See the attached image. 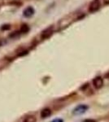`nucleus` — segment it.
Segmentation results:
<instances>
[{
    "label": "nucleus",
    "instance_id": "nucleus-4",
    "mask_svg": "<svg viewBox=\"0 0 109 122\" xmlns=\"http://www.w3.org/2000/svg\"><path fill=\"white\" fill-rule=\"evenodd\" d=\"M93 85H94V87L95 89H100L104 85V80L100 76H97L93 80Z\"/></svg>",
    "mask_w": 109,
    "mask_h": 122
},
{
    "label": "nucleus",
    "instance_id": "nucleus-2",
    "mask_svg": "<svg viewBox=\"0 0 109 122\" xmlns=\"http://www.w3.org/2000/svg\"><path fill=\"white\" fill-rule=\"evenodd\" d=\"M53 33H54V27L51 25V26L48 27V28H47L46 29L42 32L41 33V38L43 39V40H45V39H47L49 38L51 35L53 34Z\"/></svg>",
    "mask_w": 109,
    "mask_h": 122
},
{
    "label": "nucleus",
    "instance_id": "nucleus-9",
    "mask_svg": "<svg viewBox=\"0 0 109 122\" xmlns=\"http://www.w3.org/2000/svg\"><path fill=\"white\" fill-rule=\"evenodd\" d=\"M20 34H21V32H20V30L19 31H16V32H14L13 33H11V34L10 35V38H16V37H18Z\"/></svg>",
    "mask_w": 109,
    "mask_h": 122
},
{
    "label": "nucleus",
    "instance_id": "nucleus-5",
    "mask_svg": "<svg viewBox=\"0 0 109 122\" xmlns=\"http://www.w3.org/2000/svg\"><path fill=\"white\" fill-rule=\"evenodd\" d=\"M33 14H34V9H33L32 7H27V8L24 10V11H23V15L25 17H27V18L31 17Z\"/></svg>",
    "mask_w": 109,
    "mask_h": 122
},
{
    "label": "nucleus",
    "instance_id": "nucleus-7",
    "mask_svg": "<svg viewBox=\"0 0 109 122\" xmlns=\"http://www.w3.org/2000/svg\"><path fill=\"white\" fill-rule=\"evenodd\" d=\"M36 121H37L36 117H35V116H33V115H30V116H28V117H25L22 122H36Z\"/></svg>",
    "mask_w": 109,
    "mask_h": 122
},
{
    "label": "nucleus",
    "instance_id": "nucleus-12",
    "mask_svg": "<svg viewBox=\"0 0 109 122\" xmlns=\"http://www.w3.org/2000/svg\"><path fill=\"white\" fill-rule=\"evenodd\" d=\"M84 122H96V121L93 119H87V120H85Z\"/></svg>",
    "mask_w": 109,
    "mask_h": 122
},
{
    "label": "nucleus",
    "instance_id": "nucleus-13",
    "mask_svg": "<svg viewBox=\"0 0 109 122\" xmlns=\"http://www.w3.org/2000/svg\"><path fill=\"white\" fill-rule=\"evenodd\" d=\"M103 1H104V4H107V5L109 4V0H103Z\"/></svg>",
    "mask_w": 109,
    "mask_h": 122
},
{
    "label": "nucleus",
    "instance_id": "nucleus-8",
    "mask_svg": "<svg viewBox=\"0 0 109 122\" xmlns=\"http://www.w3.org/2000/svg\"><path fill=\"white\" fill-rule=\"evenodd\" d=\"M29 27L27 25H23L21 27V29H20L21 33H25L29 32Z\"/></svg>",
    "mask_w": 109,
    "mask_h": 122
},
{
    "label": "nucleus",
    "instance_id": "nucleus-3",
    "mask_svg": "<svg viewBox=\"0 0 109 122\" xmlns=\"http://www.w3.org/2000/svg\"><path fill=\"white\" fill-rule=\"evenodd\" d=\"M100 0H93L89 5V11L90 12H95L100 8Z\"/></svg>",
    "mask_w": 109,
    "mask_h": 122
},
{
    "label": "nucleus",
    "instance_id": "nucleus-10",
    "mask_svg": "<svg viewBox=\"0 0 109 122\" xmlns=\"http://www.w3.org/2000/svg\"><path fill=\"white\" fill-rule=\"evenodd\" d=\"M10 29V25H4L1 27L2 30H6V29Z\"/></svg>",
    "mask_w": 109,
    "mask_h": 122
},
{
    "label": "nucleus",
    "instance_id": "nucleus-11",
    "mask_svg": "<svg viewBox=\"0 0 109 122\" xmlns=\"http://www.w3.org/2000/svg\"><path fill=\"white\" fill-rule=\"evenodd\" d=\"M51 122H64V121H63L62 119H59V118H57V119H55L53 120Z\"/></svg>",
    "mask_w": 109,
    "mask_h": 122
},
{
    "label": "nucleus",
    "instance_id": "nucleus-6",
    "mask_svg": "<svg viewBox=\"0 0 109 122\" xmlns=\"http://www.w3.org/2000/svg\"><path fill=\"white\" fill-rule=\"evenodd\" d=\"M51 115V110L50 108H44L41 112V117L42 118H47Z\"/></svg>",
    "mask_w": 109,
    "mask_h": 122
},
{
    "label": "nucleus",
    "instance_id": "nucleus-1",
    "mask_svg": "<svg viewBox=\"0 0 109 122\" xmlns=\"http://www.w3.org/2000/svg\"><path fill=\"white\" fill-rule=\"evenodd\" d=\"M89 107L86 104H80V105L77 106L73 110V114L74 115H82L88 110Z\"/></svg>",
    "mask_w": 109,
    "mask_h": 122
}]
</instances>
